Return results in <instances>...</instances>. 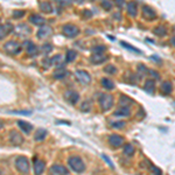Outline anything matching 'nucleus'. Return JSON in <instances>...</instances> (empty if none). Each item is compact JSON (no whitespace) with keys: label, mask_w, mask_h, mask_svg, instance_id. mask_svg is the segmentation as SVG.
Instances as JSON below:
<instances>
[{"label":"nucleus","mask_w":175,"mask_h":175,"mask_svg":"<svg viewBox=\"0 0 175 175\" xmlns=\"http://www.w3.org/2000/svg\"><path fill=\"white\" fill-rule=\"evenodd\" d=\"M124 125H125V122H111V127H112V129H117V130L122 129Z\"/></svg>","instance_id":"obj_33"},{"label":"nucleus","mask_w":175,"mask_h":175,"mask_svg":"<svg viewBox=\"0 0 175 175\" xmlns=\"http://www.w3.org/2000/svg\"><path fill=\"white\" fill-rule=\"evenodd\" d=\"M79 109H81V111H83V112H88L89 110H90V103H89V100H85V102H83L81 106H79Z\"/></svg>","instance_id":"obj_32"},{"label":"nucleus","mask_w":175,"mask_h":175,"mask_svg":"<svg viewBox=\"0 0 175 175\" xmlns=\"http://www.w3.org/2000/svg\"><path fill=\"white\" fill-rule=\"evenodd\" d=\"M102 6L106 11H110L112 8V2H111V0H102Z\"/></svg>","instance_id":"obj_31"},{"label":"nucleus","mask_w":175,"mask_h":175,"mask_svg":"<svg viewBox=\"0 0 175 175\" xmlns=\"http://www.w3.org/2000/svg\"><path fill=\"white\" fill-rule=\"evenodd\" d=\"M40 9H41L43 13H48V14H49V13H52V4L43 1V2L40 4Z\"/></svg>","instance_id":"obj_24"},{"label":"nucleus","mask_w":175,"mask_h":175,"mask_svg":"<svg viewBox=\"0 0 175 175\" xmlns=\"http://www.w3.org/2000/svg\"><path fill=\"white\" fill-rule=\"evenodd\" d=\"M170 43H172L175 47V36H173V37L170 39Z\"/></svg>","instance_id":"obj_43"},{"label":"nucleus","mask_w":175,"mask_h":175,"mask_svg":"<svg viewBox=\"0 0 175 175\" xmlns=\"http://www.w3.org/2000/svg\"><path fill=\"white\" fill-rule=\"evenodd\" d=\"M18 126L20 127L21 131L24 133H26V134H29L30 132L33 131V125L25 122V120H18Z\"/></svg>","instance_id":"obj_13"},{"label":"nucleus","mask_w":175,"mask_h":175,"mask_svg":"<svg viewBox=\"0 0 175 175\" xmlns=\"http://www.w3.org/2000/svg\"><path fill=\"white\" fill-rule=\"evenodd\" d=\"M24 46H25V48H26L27 52L29 54V55H36L37 54V52H36V47H35V44L33 43V42H29V41H26L25 43H24Z\"/></svg>","instance_id":"obj_17"},{"label":"nucleus","mask_w":175,"mask_h":175,"mask_svg":"<svg viewBox=\"0 0 175 175\" xmlns=\"http://www.w3.org/2000/svg\"><path fill=\"white\" fill-rule=\"evenodd\" d=\"M116 2L118 4V6H119V7H122V5L125 4V0H116Z\"/></svg>","instance_id":"obj_42"},{"label":"nucleus","mask_w":175,"mask_h":175,"mask_svg":"<svg viewBox=\"0 0 175 175\" xmlns=\"http://www.w3.org/2000/svg\"><path fill=\"white\" fill-rule=\"evenodd\" d=\"M50 174L52 175H68V169L62 165H52L50 167Z\"/></svg>","instance_id":"obj_9"},{"label":"nucleus","mask_w":175,"mask_h":175,"mask_svg":"<svg viewBox=\"0 0 175 175\" xmlns=\"http://www.w3.org/2000/svg\"><path fill=\"white\" fill-rule=\"evenodd\" d=\"M41 49H42V52H44V54H48V52H50L52 49V44H43L42 47H41Z\"/></svg>","instance_id":"obj_36"},{"label":"nucleus","mask_w":175,"mask_h":175,"mask_svg":"<svg viewBox=\"0 0 175 175\" xmlns=\"http://www.w3.org/2000/svg\"><path fill=\"white\" fill-rule=\"evenodd\" d=\"M127 13L131 15V17H135L137 15V5L135 2H129L127 4Z\"/></svg>","instance_id":"obj_25"},{"label":"nucleus","mask_w":175,"mask_h":175,"mask_svg":"<svg viewBox=\"0 0 175 175\" xmlns=\"http://www.w3.org/2000/svg\"><path fill=\"white\" fill-rule=\"evenodd\" d=\"M154 33L157 35H159V36H162V35L166 34V28L164 26H159L154 29Z\"/></svg>","instance_id":"obj_30"},{"label":"nucleus","mask_w":175,"mask_h":175,"mask_svg":"<svg viewBox=\"0 0 175 175\" xmlns=\"http://www.w3.org/2000/svg\"><path fill=\"white\" fill-rule=\"evenodd\" d=\"M15 28H18V29H21V32H18V33H15L17 35H19V36H25V35H28L29 33H30V28L27 26V25H19L18 27H15Z\"/></svg>","instance_id":"obj_22"},{"label":"nucleus","mask_w":175,"mask_h":175,"mask_svg":"<svg viewBox=\"0 0 175 175\" xmlns=\"http://www.w3.org/2000/svg\"><path fill=\"white\" fill-rule=\"evenodd\" d=\"M134 152H135V149H134V147L132 146L131 144H126V145L124 146V154H125V155L132 157V155L134 154Z\"/></svg>","instance_id":"obj_26"},{"label":"nucleus","mask_w":175,"mask_h":175,"mask_svg":"<svg viewBox=\"0 0 175 175\" xmlns=\"http://www.w3.org/2000/svg\"><path fill=\"white\" fill-rule=\"evenodd\" d=\"M29 21H30L32 24H34V25H43L46 20H44V18H42L41 15H39V14H34V15H30Z\"/></svg>","instance_id":"obj_18"},{"label":"nucleus","mask_w":175,"mask_h":175,"mask_svg":"<svg viewBox=\"0 0 175 175\" xmlns=\"http://www.w3.org/2000/svg\"><path fill=\"white\" fill-rule=\"evenodd\" d=\"M142 12H144V18L147 19V20H153L154 18L157 17L155 11L152 8V7H149V6H144Z\"/></svg>","instance_id":"obj_14"},{"label":"nucleus","mask_w":175,"mask_h":175,"mask_svg":"<svg viewBox=\"0 0 175 175\" xmlns=\"http://www.w3.org/2000/svg\"><path fill=\"white\" fill-rule=\"evenodd\" d=\"M62 32L63 34L68 37H75L79 34V28L76 27L75 25H70V24H67L62 27Z\"/></svg>","instance_id":"obj_4"},{"label":"nucleus","mask_w":175,"mask_h":175,"mask_svg":"<svg viewBox=\"0 0 175 175\" xmlns=\"http://www.w3.org/2000/svg\"><path fill=\"white\" fill-rule=\"evenodd\" d=\"M106 60V57L103 56L102 54H96V55H94L92 57H91V62L92 63H102V62H104Z\"/></svg>","instance_id":"obj_27"},{"label":"nucleus","mask_w":175,"mask_h":175,"mask_svg":"<svg viewBox=\"0 0 175 175\" xmlns=\"http://www.w3.org/2000/svg\"><path fill=\"white\" fill-rule=\"evenodd\" d=\"M113 116L117 117V118H119V117H130L131 116V110H130L129 106H120V107H118L114 111Z\"/></svg>","instance_id":"obj_11"},{"label":"nucleus","mask_w":175,"mask_h":175,"mask_svg":"<svg viewBox=\"0 0 175 175\" xmlns=\"http://www.w3.org/2000/svg\"><path fill=\"white\" fill-rule=\"evenodd\" d=\"M172 90H173V85L170 82H164L161 84V91L164 95H169L172 92Z\"/></svg>","instance_id":"obj_20"},{"label":"nucleus","mask_w":175,"mask_h":175,"mask_svg":"<svg viewBox=\"0 0 175 175\" xmlns=\"http://www.w3.org/2000/svg\"><path fill=\"white\" fill-rule=\"evenodd\" d=\"M113 96L112 95H107V94H102L99 99H98L99 106H100L102 111H104V112L110 110L113 106Z\"/></svg>","instance_id":"obj_2"},{"label":"nucleus","mask_w":175,"mask_h":175,"mask_svg":"<svg viewBox=\"0 0 175 175\" xmlns=\"http://www.w3.org/2000/svg\"><path fill=\"white\" fill-rule=\"evenodd\" d=\"M105 49H106V48H105V46H99V47H95L92 50H94V52H96V54H102Z\"/></svg>","instance_id":"obj_37"},{"label":"nucleus","mask_w":175,"mask_h":175,"mask_svg":"<svg viewBox=\"0 0 175 175\" xmlns=\"http://www.w3.org/2000/svg\"><path fill=\"white\" fill-rule=\"evenodd\" d=\"M64 97H65L67 102H68L69 104H72V105L76 104V103L78 102V99H79V95L76 92V91H72V90L67 91V92L64 94Z\"/></svg>","instance_id":"obj_10"},{"label":"nucleus","mask_w":175,"mask_h":175,"mask_svg":"<svg viewBox=\"0 0 175 175\" xmlns=\"http://www.w3.org/2000/svg\"><path fill=\"white\" fill-rule=\"evenodd\" d=\"M122 46H124V47H126V48H129V49H131L132 52H140L137 48H134V47H132L131 44L129 43H124V42H122Z\"/></svg>","instance_id":"obj_39"},{"label":"nucleus","mask_w":175,"mask_h":175,"mask_svg":"<svg viewBox=\"0 0 175 175\" xmlns=\"http://www.w3.org/2000/svg\"><path fill=\"white\" fill-rule=\"evenodd\" d=\"M50 34H52V29H50L49 27L43 26L39 32H37V37H39V39H44V37H48Z\"/></svg>","instance_id":"obj_15"},{"label":"nucleus","mask_w":175,"mask_h":175,"mask_svg":"<svg viewBox=\"0 0 175 175\" xmlns=\"http://www.w3.org/2000/svg\"><path fill=\"white\" fill-rule=\"evenodd\" d=\"M11 25L9 24H7L6 26H4V25H1V40L4 39V36L7 34V28H11Z\"/></svg>","instance_id":"obj_35"},{"label":"nucleus","mask_w":175,"mask_h":175,"mask_svg":"<svg viewBox=\"0 0 175 175\" xmlns=\"http://www.w3.org/2000/svg\"><path fill=\"white\" fill-rule=\"evenodd\" d=\"M132 103H133V100L126 96H122L120 97V99H119V104H120V106H129V104H132Z\"/></svg>","instance_id":"obj_29"},{"label":"nucleus","mask_w":175,"mask_h":175,"mask_svg":"<svg viewBox=\"0 0 175 175\" xmlns=\"http://www.w3.org/2000/svg\"><path fill=\"white\" fill-rule=\"evenodd\" d=\"M102 87L106 90H112L114 89V83L110 78H102Z\"/></svg>","instance_id":"obj_23"},{"label":"nucleus","mask_w":175,"mask_h":175,"mask_svg":"<svg viewBox=\"0 0 175 175\" xmlns=\"http://www.w3.org/2000/svg\"><path fill=\"white\" fill-rule=\"evenodd\" d=\"M104 71L105 72H107V74H116V72H117V69H116V67H114V65L110 64V65L105 67Z\"/></svg>","instance_id":"obj_34"},{"label":"nucleus","mask_w":175,"mask_h":175,"mask_svg":"<svg viewBox=\"0 0 175 175\" xmlns=\"http://www.w3.org/2000/svg\"><path fill=\"white\" fill-rule=\"evenodd\" d=\"M9 141L11 144L15 145V146H19L21 144H24V137L17 131H12L9 133Z\"/></svg>","instance_id":"obj_8"},{"label":"nucleus","mask_w":175,"mask_h":175,"mask_svg":"<svg viewBox=\"0 0 175 175\" xmlns=\"http://www.w3.org/2000/svg\"><path fill=\"white\" fill-rule=\"evenodd\" d=\"M75 76H76L77 81H78L79 83H82V84H88V83H90V81H91L90 75L88 74L87 71H84V70H77V71L75 72Z\"/></svg>","instance_id":"obj_7"},{"label":"nucleus","mask_w":175,"mask_h":175,"mask_svg":"<svg viewBox=\"0 0 175 175\" xmlns=\"http://www.w3.org/2000/svg\"><path fill=\"white\" fill-rule=\"evenodd\" d=\"M44 168H46L44 161L39 160V159H35L34 160V174L42 175V173L44 172Z\"/></svg>","instance_id":"obj_12"},{"label":"nucleus","mask_w":175,"mask_h":175,"mask_svg":"<svg viewBox=\"0 0 175 175\" xmlns=\"http://www.w3.org/2000/svg\"><path fill=\"white\" fill-rule=\"evenodd\" d=\"M4 49L9 54H18L21 52V44L18 43L17 41H8L7 43H5Z\"/></svg>","instance_id":"obj_6"},{"label":"nucleus","mask_w":175,"mask_h":175,"mask_svg":"<svg viewBox=\"0 0 175 175\" xmlns=\"http://www.w3.org/2000/svg\"><path fill=\"white\" fill-rule=\"evenodd\" d=\"M144 89H145V91H147L148 94H153L154 90H155V83H154V81H153V79H147V81L145 82Z\"/></svg>","instance_id":"obj_16"},{"label":"nucleus","mask_w":175,"mask_h":175,"mask_svg":"<svg viewBox=\"0 0 175 175\" xmlns=\"http://www.w3.org/2000/svg\"><path fill=\"white\" fill-rule=\"evenodd\" d=\"M46 137H47V131L44 129H39L34 134V139L36 141H42V140H44Z\"/></svg>","instance_id":"obj_19"},{"label":"nucleus","mask_w":175,"mask_h":175,"mask_svg":"<svg viewBox=\"0 0 175 175\" xmlns=\"http://www.w3.org/2000/svg\"><path fill=\"white\" fill-rule=\"evenodd\" d=\"M68 165L70 169L74 170L75 173H83L85 170V165L83 162V160L77 155H72L68 159Z\"/></svg>","instance_id":"obj_1"},{"label":"nucleus","mask_w":175,"mask_h":175,"mask_svg":"<svg viewBox=\"0 0 175 175\" xmlns=\"http://www.w3.org/2000/svg\"><path fill=\"white\" fill-rule=\"evenodd\" d=\"M76 56H77V52H75V50H68L67 55H65V60H67V62H72L75 61Z\"/></svg>","instance_id":"obj_28"},{"label":"nucleus","mask_w":175,"mask_h":175,"mask_svg":"<svg viewBox=\"0 0 175 175\" xmlns=\"http://www.w3.org/2000/svg\"><path fill=\"white\" fill-rule=\"evenodd\" d=\"M107 140H109L110 146L113 147V148H118V147L124 145V138L119 134H110Z\"/></svg>","instance_id":"obj_5"},{"label":"nucleus","mask_w":175,"mask_h":175,"mask_svg":"<svg viewBox=\"0 0 175 175\" xmlns=\"http://www.w3.org/2000/svg\"><path fill=\"white\" fill-rule=\"evenodd\" d=\"M14 164H15V168L18 169V172H20L21 174L27 175L29 173V162L26 157H18Z\"/></svg>","instance_id":"obj_3"},{"label":"nucleus","mask_w":175,"mask_h":175,"mask_svg":"<svg viewBox=\"0 0 175 175\" xmlns=\"http://www.w3.org/2000/svg\"><path fill=\"white\" fill-rule=\"evenodd\" d=\"M25 15V12L24 11H15L14 13H13V18L14 19H19V18L24 17Z\"/></svg>","instance_id":"obj_38"},{"label":"nucleus","mask_w":175,"mask_h":175,"mask_svg":"<svg viewBox=\"0 0 175 175\" xmlns=\"http://www.w3.org/2000/svg\"><path fill=\"white\" fill-rule=\"evenodd\" d=\"M68 75V71L65 69H56L55 71H54V74H52V76H54V78H56V79H62V78H64L65 76Z\"/></svg>","instance_id":"obj_21"},{"label":"nucleus","mask_w":175,"mask_h":175,"mask_svg":"<svg viewBox=\"0 0 175 175\" xmlns=\"http://www.w3.org/2000/svg\"><path fill=\"white\" fill-rule=\"evenodd\" d=\"M102 157H103V159H104L105 161H106V162H107V164H109V166L111 167V168H113V164H112V162H111V160H110V159H109V158L106 157V155H105V154H103V155H102Z\"/></svg>","instance_id":"obj_40"},{"label":"nucleus","mask_w":175,"mask_h":175,"mask_svg":"<svg viewBox=\"0 0 175 175\" xmlns=\"http://www.w3.org/2000/svg\"><path fill=\"white\" fill-rule=\"evenodd\" d=\"M152 173H153V175H161V172H160V169L159 168H157V167H153L152 166Z\"/></svg>","instance_id":"obj_41"}]
</instances>
